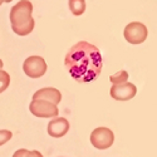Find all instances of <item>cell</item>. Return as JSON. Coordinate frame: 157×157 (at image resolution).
Instances as JSON below:
<instances>
[{
    "label": "cell",
    "instance_id": "obj_6",
    "mask_svg": "<svg viewBox=\"0 0 157 157\" xmlns=\"http://www.w3.org/2000/svg\"><path fill=\"white\" fill-rule=\"evenodd\" d=\"M23 71L30 78H39L43 77L47 72V63L44 58L39 56H32L24 60Z\"/></svg>",
    "mask_w": 157,
    "mask_h": 157
},
{
    "label": "cell",
    "instance_id": "obj_15",
    "mask_svg": "<svg viewBox=\"0 0 157 157\" xmlns=\"http://www.w3.org/2000/svg\"><path fill=\"white\" fill-rule=\"evenodd\" d=\"M2 68H3V60L0 59V69H2Z\"/></svg>",
    "mask_w": 157,
    "mask_h": 157
},
{
    "label": "cell",
    "instance_id": "obj_1",
    "mask_svg": "<svg viewBox=\"0 0 157 157\" xmlns=\"http://www.w3.org/2000/svg\"><path fill=\"white\" fill-rule=\"evenodd\" d=\"M64 64L77 82L89 83L99 77L103 59L96 45L88 42H78L68 50Z\"/></svg>",
    "mask_w": 157,
    "mask_h": 157
},
{
    "label": "cell",
    "instance_id": "obj_14",
    "mask_svg": "<svg viewBox=\"0 0 157 157\" xmlns=\"http://www.w3.org/2000/svg\"><path fill=\"white\" fill-rule=\"evenodd\" d=\"M13 137V133L8 129H0V146L6 143L8 141H10V138Z\"/></svg>",
    "mask_w": 157,
    "mask_h": 157
},
{
    "label": "cell",
    "instance_id": "obj_5",
    "mask_svg": "<svg viewBox=\"0 0 157 157\" xmlns=\"http://www.w3.org/2000/svg\"><path fill=\"white\" fill-rule=\"evenodd\" d=\"M147 28L142 23H129L123 30L124 39L131 44H141L147 39Z\"/></svg>",
    "mask_w": 157,
    "mask_h": 157
},
{
    "label": "cell",
    "instance_id": "obj_13",
    "mask_svg": "<svg viewBox=\"0 0 157 157\" xmlns=\"http://www.w3.org/2000/svg\"><path fill=\"white\" fill-rule=\"evenodd\" d=\"M10 84V77L9 74L3 71V69H0V93H3L4 90L9 87Z\"/></svg>",
    "mask_w": 157,
    "mask_h": 157
},
{
    "label": "cell",
    "instance_id": "obj_7",
    "mask_svg": "<svg viewBox=\"0 0 157 157\" xmlns=\"http://www.w3.org/2000/svg\"><path fill=\"white\" fill-rule=\"evenodd\" d=\"M137 93V87L132 83H122L116 84L111 88V97L116 101H129Z\"/></svg>",
    "mask_w": 157,
    "mask_h": 157
},
{
    "label": "cell",
    "instance_id": "obj_9",
    "mask_svg": "<svg viewBox=\"0 0 157 157\" xmlns=\"http://www.w3.org/2000/svg\"><path fill=\"white\" fill-rule=\"evenodd\" d=\"M33 99H43V101L50 102L57 106L62 101V93L56 88H42L34 93Z\"/></svg>",
    "mask_w": 157,
    "mask_h": 157
},
{
    "label": "cell",
    "instance_id": "obj_10",
    "mask_svg": "<svg viewBox=\"0 0 157 157\" xmlns=\"http://www.w3.org/2000/svg\"><path fill=\"white\" fill-rule=\"evenodd\" d=\"M69 9L75 17H79L86 10V2L84 0H69Z\"/></svg>",
    "mask_w": 157,
    "mask_h": 157
},
{
    "label": "cell",
    "instance_id": "obj_3",
    "mask_svg": "<svg viewBox=\"0 0 157 157\" xmlns=\"http://www.w3.org/2000/svg\"><path fill=\"white\" fill-rule=\"evenodd\" d=\"M114 142V135L107 127H98L90 133V143L98 150L109 148Z\"/></svg>",
    "mask_w": 157,
    "mask_h": 157
},
{
    "label": "cell",
    "instance_id": "obj_17",
    "mask_svg": "<svg viewBox=\"0 0 157 157\" xmlns=\"http://www.w3.org/2000/svg\"><path fill=\"white\" fill-rule=\"evenodd\" d=\"M3 3H4V0H0V5H2Z\"/></svg>",
    "mask_w": 157,
    "mask_h": 157
},
{
    "label": "cell",
    "instance_id": "obj_4",
    "mask_svg": "<svg viewBox=\"0 0 157 157\" xmlns=\"http://www.w3.org/2000/svg\"><path fill=\"white\" fill-rule=\"evenodd\" d=\"M30 112L39 118H52V117H57L59 111L56 104L43 101V99H33L29 104Z\"/></svg>",
    "mask_w": 157,
    "mask_h": 157
},
{
    "label": "cell",
    "instance_id": "obj_8",
    "mask_svg": "<svg viewBox=\"0 0 157 157\" xmlns=\"http://www.w3.org/2000/svg\"><path fill=\"white\" fill-rule=\"evenodd\" d=\"M68 131H69V122L68 120L63 118V117L53 118L48 123V135L50 137H54V138L63 137Z\"/></svg>",
    "mask_w": 157,
    "mask_h": 157
},
{
    "label": "cell",
    "instance_id": "obj_2",
    "mask_svg": "<svg viewBox=\"0 0 157 157\" xmlns=\"http://www.w3.org/2000/svg\"><path fill=\"white\" fill-rule=\"evenodd\" d=\"M33 4L29 0H20L10 10V21L11 29L15 34L20 36H25L33 32L35 21L32 17Z\"/></svg>",
    "mask_w": 157,
    "mask_h": 157
},
{
    "label": "cell",
    "instance_id": "obj_16",
    "mask_svg": "<svg viewBox=\"0 0 157 157\" xmlns=\"http://www.w3.org/2000/svg\"><path fill=\"white\" fill-rule=\"evenodd\" d=\"M10 2H13V0H4V3H10Z\"/></svg>",
    "mask_w": 157,
    "mask_h": 157
},
{
    "label": "cell",
    "instance_id": "obj_11",
    "mask_svg": "<svg viewBox=\"0 0 157 157\" xmlns=\"http://www.w3.org/2000/svg\"><path fill=\"white\" fill-rule=\"evenodd\" d=\"M127 79H128V73L126 71H120V72H117L116 74H113V75L109 77V81L112 82L113 86L126 83Z\"/></svg>",
    "mask_w": 157,
    "mask_h": 157
},
{
    "label": "cell",
    "instance_id": "obj_12",
    "mask_svg": "<svg viewBox=\"0 0 157 157\" xmlns=\"http://www.w3.org/2000/svg\"><path fill=\"white\" fill-rule=\"evenodd\" d=\"M13 157H43V155L39 151H28V150H18Z\"/></svg>",
    "mask_w": 157,
    "mask_h": 157
}]
</instances>
